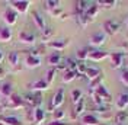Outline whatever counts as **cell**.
I'll use <instances>...</instances> for the list:
<instances>
[{
	"mask_svg": "<svg viewBox=\"0 0 128 125\" xmlns=\"http://www.w3.org/2000/svg\"><path fill=\"white\" fill-rule=\"evenodd\" d=\"M3 19H4V22L8 24V26H13V25L18 22V12H16L15 9L12 8H8L4 10V13H3Z\"/></svg>",
	"mask_w": 128,
	"mask_h": 125,
	"instance_id": "cell-1",
	"label": "cell"
},
{
	"mask_svg": "<svg viewBox=\"0 0 128 125\" xmlns=\"http://www.w3.org/2000/svg\"><path fill=\"white\" fill-rule=\"evenodd\" d=\"M29 4H31V2H28V0H13V2H10L12 9H15L16 12H20V13H25L29 8Z\"/></svg>",
	"mask_w": 128,
	"mask_h": 125,
	"instance_id": "cell-2",
	"label": "cell"
},
{
	"mask_svg": "<svg viewBox=\"0 0 128 125\" xmlns=\"http://www.w3.org/2000/svg\"><path fill=\"white\" fill-rule=\"evenodd\" d=\"M104 26H105V31L108 32V34H116V32L120 31L121 24L116 19H109V20H106L104 24Z\"/></svg>",
	"mask_w": 128,
	"mask_h": 125,
	"instance_id": "cell-3",
	"label": "cell"
},
{
	"mask_svg": "<svg viewBox=\"0 0 128 125\" xmlns=\"http://www.w3.org/2000/svg\"><path fill=\"white\" fill-rule=\"evenodd\" d=\"M105 41H106V34L102 32V31L96 32V34H93V35L90 36V44L95 45V47H100Z\"/></svg>",
	"mask_w": 128,
	"mask_h": 125,
	"instance_id": "cell-4",
	"label": "cell"
},
{
	"mask_svg": "<svg viewBox=\"0 0 128 125\" xmlns=\"http://www.w3.org/2000/svg\"><path fill=\"white\" fill-rule=\"evenodd\" d=\"M24 99L28 103H31V105H40L42 102V96H41L40 92H36V93H26L24 96Z\"/></svg>",
	"mask_w": 128,
	"mask_h": 125,
	"instance_id": "cell-5",
	"label": "cell"
},
{
	"mask_svg": "<svg viewBox=\"0 0 128 125\" xmlns=\"http://www.w3.org/2000/svg\"><path fill=\"white\" fill-rule=\"evenodd\" d=\"M12 36H13L12 29H10L9 26L0 25V41H2V42H8V41L12 39Z\"/></svg>",
	"mask_w": 128,
	"mask_h": 125,
	"instance_id": "cell-6",
	"label": "cell"
},
{
	"mask_svg": "<svg viewBox=\"0 0 128 125\" xmlns=\"http://www.w3.org/2000/svg\"><path fill=\"white\" fill-rule=\"evenodd\" d=\"M63 102H64V89H60V90L54 94V98H52L51 108H52V109H57V108H58Z\"/></svg>",
	"mask_w": 128,
	"mask_h": 125,
	"instance_id": "cell-7",
	"label": "cell"
},
{
	"mask_svg": "<svg viewBox=\"0 0 128 125\" xmlns=\"http://www.w3.org/2000/svg\"><path fill=\"white\" fill-rule=\"evenodd\" d=\"M35 34L31 31H22L19 34V39L22 41V42H26V44H34L35 42Z\"/></svg>",
	"mask_w": 128,
	"mask_h": 125,
	"instance_id": "cell-8",
	"label": "cell"
},
{
	"mask_svg": "<svg viewBox=\"0 0 128 125\" xmlns=\"http://www.w3.org/2000/svg\"><path fill=\"white\" fill-rule=\"evenodd\" d=\"M12 94H13V89H12V84H10V83H4V84H2V87H0V96L3 98L2 100L9 99Z\"/></svg>",
	"mask_w": 128,
	"mask_h": 125,
	"instance_id": "cell-9",
	"label": "cell"
},
{
	"mask_svg": "<svg viewBox=\"0 0 128 125\" xmlns=\"http://www.w3.org/2000/svg\"><path fill=\"white\" fill-rule=\"evenodd\" d=\"M32 18H34V22L38 26V29L45 31L47 25H45V20H44V18H42V15H41L40 12H32Z\"/></svg>",
	"mask_w": 128,
	"mask_h": 125,
	"instance_id": "cell-10",
	"label": "cell"
},
{
	"mask_svg": "<svg viewBox=\"0 0 128 125\" xmlns=\"http://www.w3.org/2000/svg\"><path fill=\"white\" fill-rule=\"evenodd\" d=\"M93 4V2H86V0H80L76 3V9H77V12H79L80 15H84L86 12L89 10V8Z\"/></svg>",
	"mask_w": 128,
	"mask_h": 125,
	"instance_id": "cell-11",
	"label": "cell"
},
{
	"mask_svg": "<svg viewBox=\"0 0 128 125\" xmlns=\"http://www.w3.org/2000/svg\"><path fill=\"white\" fill-rule=\"evenodd\" d=\"M86 76H88L90 80H95L100 76V70H99V67H96V66H88V70L84 73Z\"/></svg>",
	"mask_w": 128,
	"mask_h": 125,
	"instance_id": "cell-12",
	"label": "cell"
},
{
	"mask_svg": "<svg viewBox=\"0 0 128 125\" xmlns=\"http://www.w3.org/2000/svg\"><path fill=\"white\" fill-rule=\"evenodd\" d=\"M50 84L47 83V80H44V78H40V80H36V82H34V83L29 84V87H31L32 90H44Z\"/></svg>",
	"mask_w": 128,
	"mask_h": 125,
	"instance_id": "cell-13",
	"label": "cell"
},
{
	"mask_svg": "<svg viewBox=\"0 0 128 125\" xmlns=\"http://www.w3.org/2000/svg\"><path fill=\"white\" fill-rule=\"evenodd\" d=\"M19 62H20V55H19L18 51H12V52H9V64H10L12 67H18Z\"/></svg>",
	"mask_w": 128,
	"mask_h": 125,
	"instance_id": "cell-14",
	"label": "cell"
},
{
	"mask_svg": "<svg viewBox=\"0 0 128 125\" xmlns=\"http://www.w3.org/2000/svg\"><path fill=\"white\" fill-rule=\"evenodd\" d=\"M44 118H45V110L41 109V108H36V109L34 110V122L38 125L41 124L42 121H44Z\"/></svg>",
	"mask_w": 128,
	"mask_h": 125,
	"instance_id": "cell-15",
	"label": "cell"
},
{
	"mask_svg": "<svg viewBox=\"0 0 128 125\" xmlns=\"http://www.w3.org/2000/svg\"><path fill=\"white\" fill-rule=\"evenodd\" d=\"M128 106V93H122L118 98V102H116V108L120 110H124Z\"/></svg>",
	"mask_w": 128,
	"mask_h": 125,
	"instance_id": "cell-16",
	"label": "cell"
},
{
	"mask_svg": "<svg viewBox=\"0 0 128 125\" xmlns=\"http://www.w3.org/2000/svg\"><path fill=\"white\" fill-rule=\"evenodd\" d=\"M106 57V52L105 51H100V50H95V51H90L89 52V57L90 60H95V61H99V60H102Z\"/></svg>",
	"mask_w": 128,
	"mask_h": 125,
	"instance_id": "cell-17",
	"label": "cell"
},
{
	"mask_svg": "<svg viewBox=\"0 0 128 125\" xmlns=\"http://www.w3.org/2000/svg\"><path fill=\"white\" fill-rule=\"evenodd\" d=\"M0 121L6 125H24L20 122V119H18L16 116H2Z\"/></svg>",
	"mask_w": 128,
	"mask_h": 125,
	"instance_id": "cell-18",
	"label": "cell"
},
{
	"mask_svg": "<svg viewBox=\"0 0 128 125\" xmlns=\"http://www.w3.org/2000/svg\"><path fill=\"white\" fill-rule=\"evenodd\" d=\"M41 64V58L40 57H34V55H28L26 57V66L28 67H31V68H34V67H38Z\"/></svg>",
	"mask_w": 128,
	"mask_h": 125,
	"instance_id": "cell-19",
	"label": "cell"
},
{
	"mask_svg": "<svg viewBox=\"0 0 128 125\" xmlns=\"http://www.w3.org/2000/svg\"><path fill=\"white\" fill-rule=\"evenodd\" d=\"M111 58H112V67H114V68L122 66V58H124V55L121 54V52H118V54L114 52V54L111 55Z\"/></svg>",
	"mask_w": 128,
	"mask_h": 125,
	"instance_id": "cell-20",
	"label": "cell"
},
{
	"mask_svg": "<svg viewBox=\"0 0 128 125\" xmlns=\"http://www.w3.org/2000/svg\"><path fill=\"white\" fill-rule=\"evenodd\" d=\"M48 62L51 66H60V62H61V55H60V52H52V54L48 57Z\"/></svg>",
	"mask_w": 128,
	"mask_h": 125,
	"instance_id": "cell-21",
	"label": "cell"
},
{
	"mask_svg": "<svg viewBox=\"0 0 128 125\" xmlns=\"http://www.w3.org/2000/svg\"><path fill=\"white\" fill-rule=\"evenodd\" d=\"M67 44H68V41H67V39H60V41H51L48 45H50V47H52V48H57V50H63Z\"/></svg>",
	"mask_w": 128,
	"mask_h": 125,
	"instance_id": "cell-22",
	"label": "cell"
},
{
	"mask_svg": "<svg viewBox=\"0 0 128 125\" xmlns=\"http://www.w3.org/2000/svg\"><path fill=\"white\" fill-rule=\"evenodd\" d=\"M116 124L118 125H124L125 124V121L128 119V112L125 110H118V115H116Z\"/></svg>",
	"mask_w": 128,
	"mask_h": 125,
	"instance_id": "cell-23",
	"label": "cell"
},
{
	"mask_svg": "<svg viewBox=\"0 0 128 125\" xmlns=\"http://www.w3.org/2000/svg\"><path fill=\"white\" fill-rule=\"evenodd\" d=\"M83 124L86 125H96L98 124V118L95 115H86V116H83Z\"/></svg>",
	"mask_w": 128,
	"mask_h": 125,
	"instance_id": "cell-24",
	"label": "cell"
},
{
	"mask_svg": "<svg viewBox=\"0 0 128 125\" xmlns=\"http://www.w3.org/2000/svg\"><path fill=\"white\" fill-rule=\"evenodd\" d=\"M76 74H77V71L67 70V71H66V74H64V77H63V82H64V83H68V82H72L73 78L76 77Z\"/></svg>",
	"mask_w": 128,
	"mask_h": 125,
	"instance_id": "cell-25",
	"label": "cell"
},
{
	"mask_svg": "<svg viewBox=\"0 0 128 125\" xmlns=\"http://www.w3.org/2000/svg\"><path fill=\"white\" fill-rule=\"evenodd\" d=\"M84 106H86V102H84V99L82 98V99L79 100V103H76V109H74L76 112H74V114H76V115H80V114L83 112V109H84Z\"/></svg>",
	"mask_w": 128,
	"mask_h": 125,
	"instance_id": "cell-26",
	"label": "cell"
},
{
	"mask_svg": "<svg viewBox=\"0 0 128 125\" xmlns=\"http://www.w3.org/2000/svg\"><path fill=\"white\" fill-rule=\"evenodd\" d=\"M82 98H83V96H82V92H80L79 89H76V90L72 92V99H73L74 103H79V100L82 99Z\"/></svg>",
	"mask_w": 128,
	"mask_h": 125,
	"instance_id": "cell-27",
	"label": "cell"
},
{
	"mask_svg": "<svg viewBox=\"0 0 128 125\" xmlns=\"http://www.w3.org/2000/svg\"><path fill=\"white\" fill-rule=\"evenodd\" d=\"M45 4H47V8L50 10H54V9H58L60 2H57V0H48V2H45Z\"/></svg>",
	"mask_w": 128,
	"mask_h": 125,
	"instance_id": "cell-28",
	"label": "cell"
},
{
	"mask_svg": "<svg viewBox=\"0 0 128 125\" xmlns=\"http://www.w3.org/2000/svg\"><path fill=\"white\" fill-rule=\"evenodd\" d=\"M77 57H79L82 61H84L89 57V50H80V51H77Z\"/></svg>",
	"mask_w": 128,
	"mask_h": 125,
	"instance_id": "cell-29",
	"label": "cell"
},
{
	"mask_svg": "<svg viewBox=\"0 0 128 125\" xmlns=\"http://www.w3.org/2000/svg\"><path fill=\"white\" fill-rule=\"evenodd\" d=\"M54 74H56V68H50V70H48V73H47V83H48V84L52 82Z\"/></svg>",
	"mask_w": 128,
	"mask_h": 125,
	"instance_id": "cell-30",
	"label": "cell"
},
{
	"mask_svg": "<svg viewBox=\"0 0 128 125\" xmlns=\"http://www.w3.org/2000/svg\"><path fill=\"white\" fill-rule=\"evenodd\" d=\"M121 82H122L124 86H128V70L122 71V74H121Z\"/></svg>",
	"mask_w": 128,
	"mask_h": 125,
	"instance_id": "cell-31",
	"label": "cell"
},
{
	"mask_svg": "<svg viewBox=\"0 0 128 125\" xmlns=\"http://www.w3.org/2000/svg\"><path fill=\"white\" fill-rule=\"evenodd\" d=\"M54 116H56V121H60V119L64 116V112L61 109H56L54 110Z\"/></svg>",
	"mask_w": 128,
	"mask_h": 125,
	"instance_id": "cell-32",
	"label": "cell"
},
{
	"mask_svg": "<svg viewBox=\"0 0 128 125\" xmlns=\"http://www.w3.org/2000/svg\"><path fill=\"white\" fill-rule=\"evenodd\" d=\"M51 35H52V29L51 28H45V31H44V41H47Z\"/></svg>",
	"mask_w": 128,
	"mask_h": 125,
	"instance_id": "cell-33",
	"label": "cell"
},
{
	"mask_svg": "<svg viewBox=\"0 0 128 125\" xmlns=\"http://www.w3.org/2000/svg\"><path fill=\"white\" fill-rule=\"evenodd\" d=\"M48 125H68L67 122H63V121H52V122H50Z\"/></svg>",
	"mask_w": 128,
	"mask_h": 125,
	"instance_id": "cell-34",
	"label": "cell"
},
{
	"mask_svg": "<svg viewBox=\"0 0 128 125\" xmlns=\"http://www.w3.org/2000/svg\"><path fill=\"white\" fill-rule=\"evenodd\" d=\"M3 77H4V70L0 67V78H3Z\"/></svg>",
	"mask_w": 128,
	"mask_h": 125,
	"instance_id": "cell-35",
	"label": "cell"
},
{
	"mask_svg": "<svg viewBox=\"0 0 128 125\" xmlns=\"http://www.w3.org/2000/svg\"><path fill=\"white\" fill-rule=\"evenodd\" d=\"M3 61V52H2V51H0V62Z\"/></svg>",
	"mask_w": 128,
	"mask_h": 125,
	"instance_id": "cell-36",
	"label": "cell"
},
{
	"mask_svg": "<svg viewBox=\"0 0 128 125\" xmlns=\"http://www.w3.org/2000/svg\"><path fill=\"white\" fill-rule=\"evenodd\" d=\"M127 64H128V60H127Z\"/></svg>",
	"mask_w": 128,
	"mask_h": 125,
	"instance_id": "cell-37",
	"label": "cell"
},
{
	"mask_svg": "<svg viewBox=\"0 0 128 125\" xmlns=\"http://www.w3.org/2000/svg\"><path fill=\"white\" fill-rule=\"evenodd\" d=\"M0 125H2V124H0Z\"/></svg>",
	"mask_w": 128,
	"mask_h": 125,
	"instance_id": "cell-38",
	"label": "cell"
}]
</instances>
